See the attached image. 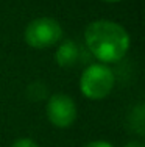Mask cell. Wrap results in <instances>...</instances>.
<instances>
[{"label":"cell","mask_w":145,"mask_h":147,"mask_svg":"<svg viewBox=\"0 0 145 147\" xmlns=\"http://www.w3.org/2000/svg\"><path fill=\"white\" fill-rule=\"evenodd\" d=\"M84 42L95 59L102 61L103 64H114L128 52L130 34L120 24L100 19L86 27Z\"/></svg>","instance_id":"cell-1"},{"label":"cell","mask_w":145,"mask_h":147,"mask_svg":"<svg viewBox=\"0 0 145 147\" xmlns=\"http://www.w3.org/2000/svg\"><path fill=\"white\" fill-rule=\"evenodd\" d=\"M116 85V77L111 67L103 63L88 66L80 77V91L89 100H102L109 96Z\"/></svg>","instance_id":"cell-2"},{"label":"cell","mask_w":145,"mask_h":147,"mask_svg":"<svg viewBox=\"0 0 145 147\" xmlns=\"http://www.w3.org/2000/svg\"><path fill=\"white\" fill-rule=\"evenodd\" d=\"M63 38V27L53 17H37L25 28V42L31 49H48Z\"/></svg>","instance_id":"cell-3"},{"label":"cell","mask_w":145,"mask_h":147,"mask_svg":"<svg viewBox=\"0 0 145 147\" xmlns=\"http://www.w3.org/2000/svg\"><path fill=\"white\" fill-rule=\"evenodd\" d=\"M45 113L51 125L58 128H67L77 119V105L67 94H53L47 100Z\"/></svg>","instance_id":"cell-4"},{"label":"cell","mask_w":145,"mask_h":147,"mask_svg":"<svg viewBox=\"0 0 145 147\" xmlns=\"http://www.w3.org/2000/svg\"><path fill=\"white\" fill-rule=\"evenodd\" d=\"M80 58H81V47L75 41H65L55 52V59L63 67L75 66L80 61Z\"/></svg>","instance_id":"cell-5"},{"label":"cell","mask_w":145,"mask_h":147,"mask_svg":"<svg viewBox=\"0 0 145 147\" xmlns=\"http://www.w3.org/2000/svg\"><path fill=\"white\" fill-rule=\"evenodd\" d=\"M130 122L131 127L136 133L139 135H144V128H145V117H144V105H137L131 110L130 113Z\"/></svg>","instance_id":"cell-6"},{"label":"cell","mask_w":145,"mask_h":147,"mask_svg":"<svg viewBox=\"0 0 145 147\" xmlns=\"http://www.w3.org/2000/svg\"><path fill=\"white\" fill-rule=\"evenodd\" d=\"M11 147H39V146L30 138H20V139H17V141H14V144Z\"/></svg>","instance_id":"cell-7"},{"label":"cell","mask_w":145,"mask_h":147,"mask_svg":"<svg viewBox=\"0 0 145 147\" xmlns=\"http://www.w3.org/2000/svg\"><path fill=\"white\" fill-rule=\"evenodd\" d=\"M84 147H114V146L108 141H92L89 144H86Z\"/></svg>","instance_id":"cell-8"},{"label":"cell","mask_w":145,"mask_h":147,"mask_svg":"<svg viewBox=\"0 0 145 147\" xmlns=\"http://www.w3.org/2000/svg\"><path fill=\"white\" fill-rule=\"evenodd\" d=\"M123 147H144V144L142 142H137V141H131L128 144H125Z\"/></svg>","instance_id":"cell-9"},{"label":"cell","mask_w":145,"mask_h":147,"mask_svg":"<svg viewBox=\"0 0 145 147\" xmlns=\"http://www.w3.org/2000/svg\"><path fill=\"white\" fill-rule=\"evenodd\" d=\"M102 2H108V3H117V2H122V0H102Z\"/></svg>","instance_id":"cell-10"}]
</instances>
